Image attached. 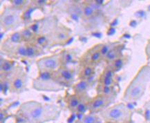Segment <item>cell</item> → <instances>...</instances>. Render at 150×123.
<instances>
[{"label":"cell","instance_id":"836d02e7","mask_svg":"<svg viewBox=\"0 0 150 123\" xmlns=\"http://www.w3.org/2000/svg\"><path fill=\"white\" fill-rule=\"evenodd\" d=\"M74 123H82V122L80 120H78V121H76V122H75Z\"/></svg>","mask_w":150,"mask_h":123},{"label":"cell","instance_id":"ba28073f","mask_svg":"<svg viewBox=\"0 0 150 123\" xmlns=\"http://www.w3.org/2000/svg\"><path fill=\"white\" fill-rule=\"evenodd\" d=\"M57 74H58L55 78L62 84V82L69 83L73 81L74 79V73L71 70L67 68H61L57 71Z\"/></svg>","mask_w":150,"mask_h":123},{"label":"cell","instance_id":"1f68e13d","mask_svg":"<svg viewBox=\"0 0 150 123\" xmlns=\"http://www.w3.org/2000/svg\"><path fill=\"white\" fill-rule=\"evenodd\" d=\"M45 41H46L45 38L44 37H40L38 38V42L40 44V45H42V44H44L45 42Z\"/></svg>","mask_w":150,"mask_h":123},{"label":"cell","instance_id":"5bb4252c","mask_svg":"<svg viewBox=\"0 0 150 123\" xmlns=\"http://www.w3.org/2000/svg\"><path fill=\"white\" fill-rule=\"evenodd\" d=\"M100 84L102 86H107V87H111L114 83V80L112 78H108L102 76L100 77Z\"/></svg>","mask_w":150,"mask_h":123},{"label":"cell","instance_id":"f546056e","mask_svg":"<svg viewBox=\"0 0 150 123\" xmlns=\"http://www.w3.org/2000/svg\"><path fill=\"white\" fill-rule=\"evenodd\" d=\"M102 76L105 77H108V78H113V76H114V74H113V71L112 69H107L105 70Z\"/></svg>","mask_w":150,"mask_h":123},{"label":"cell","instance_id":"9a60e30c","mask_svg":"<svg viewBox=\"0 0 150 123\" xmlns=\"http://www.w3.org/2000/svg\"><path fill=\"white\" fill-rule=\"evenodd\" d=\"M101 57L102 55L100 54V50H94L90 54V62L92 63H96L100 60Z\"/></svg>","mask_w":150,"mask_h":123},{"label":"cell","instance_id":"3957f363","mask_svg":"<svg viewBox=\"0 0 150 123\" xmlns=\"http://www.w3.org/2000/svg\"><path fill=\"white\" fill-rule=\"evenodd\" d=\"M33 87L40 91H59L64 89L62 84L52 75V72H40L33 82Z\"/></svg>","mask_w":150,"mask_h":123},{"label":"cell","instance_id":"4316f807","mask_svg":"<svg viewBox=\"0 0 150 123\" xmlns=\"http://www.w3.org/2000/svg\"><path fill=\"white\" fill-rule=\"evenodd\" d=\"M17 53L21 57H26V47L24 46H20L17 50Z\"/></svg>","mask_w":150,"mask_h":123},{"label":"cell","instance_id":"d6a6232c","mask_svg":"<svg viewBox=\"0 0 150 123\" xmlns=\"http://www.w3.org/2000/svg\"><path fill=\"white\" fill-rule=\"evenodd\" d=\"M5 118V116H4V113H3V112H1V122H2V120H3V119Z\"/></svg>","mask_w":150,"mask_h":123},{"label":"cell","instance_id":"277c9868","mask_svg":"<svg viewBox=\"0 0 150 123\" xmlns=\"http://www.w3.org/2000/svg\"><path fill=\"white\" fill-rule=\"evenodd\" d=\"M101 116L107 122L124 123L129 120L131 113L124 104L120 103L105 109Z\"/></svg>","mask_w":150,"mask_h":123},{"label":"cell","instance_id":"4dcf8cb0","mask_svg":"<svg viewBox=\"0 0 150 123\" xmlns=\"http://www.w3.org/2000/svg\"><path fill=\"white\" fill-rule=\"evenodd\" d=\"M146 53H147V56L150 57V40L148 42L147 48H146Z\"/></svg>","mask_w":150,"mask_h":123},{"label":"cell","instance_id":"d4e9b609","mask_svg":"<svg viewBox=\"0 0 150 123\" xmlns=\"http://www.w3.org/2000/svg\"><path fill=\"white\" fill-rule=\"evenodd\" d=\"M26 2L27 1H24V0H13V1H11V4L13 8L20 9V8L23 7V6Z\"/></svg>","mask_w":150,"mask_h":123},{"label":"cell","instance_id":"4fadbf2b","mask_svg":"<svg viewBox=\"0 0 150 123\" xmlns=\"http://www.w3.org/2000/svg\"><path fill=\"white\" fill-rule=\"evenodd\" d=\"M94 74V68L91 65H86L82 69V72L80 73V78L82 80H86L89 79L93 76Z\"/></svg>","mask_w":150,"mask_h":123},{"label":"cell","instance_id":"5b68a950","mask_svg":"<svg viewBox=\"0 0 150 123\" xmlns=\"http://www.w3.org/2000/svg\"><path fill=\"white\" fill-rule=\"evenodd\" d=\"M20 10L15 8H6L1 15V26L9 30L17 27L20 24Z\"/></svg>","mask_w":150,"mask_h":123},{"label":"cell","instance_id":"484cf974","mask_svg":"<svg viewBox=\"0 0 150 123\" xmlns=\"http://www.w3.org/2000/svg\"><path fill=\"white\" fill-rule=\"evenodd\" d=\"M85 102V100H82L81 102V103L80 104V105H79L78 109H77L76 110V112H78L79 113H84V111L86 110V109H88V105H89V103L86 104Z\"/></svg>","mask_w":150,"mask_h":123},{"label":"cell","instance_id":"e575fe53","mask_svg":"<svg viewBox=\"0 0 150 123\" xmlns=\"http://www.w3.org/2000/svg\"><path fill=\"white\" fill-rule=\"evenodd\" d=\"M107 123H113V122H108Z\"/></svg>","mask_w":150,"mask_h":123},{"label":"cell","instance_id":"9c48e42d","mask_svg":"<svg viewBox=\"0 0 150 123\" xmlns=\"http://www.w3.org/2000/svg\"><path fill=\"white\" fill-rule=\"evenodd\" d=\"M69 39V31L64 28H58L53 35V40L57 43H63Z\"/></svg>","mask_w":150,"mask_h":123},{"label":"cell","instance_id":"ac0fdd59","mask_svg":"<svg viewBox=\"0 0 150 123\" xmlns=\"http://www.w3.org/2000/svg\"><path fill=\"white\" fill-rule=\"evenodd\" d=\"M105 58L107 61L109 62H113L116 60V59L118 58V51L116 49H112L109 52L108 54L105 56Z\"/></svg>","mask_w":150,"mask_h":123},{"label":"cell","instance_id":"d6986e66","mask_svg":"<svg viewBox=\"0 0 150 123\" xmlns=\"http://www.w3.org/2000/svg\"><path fill=\"white\" fill-rule=\"evenodd\" d=\"M93 13L94 9L91 6H85L82 10V15L84 18H89L93 15Z\"/></svg>","mask_w":150,"mask_h":123},{"label":"cell","instance_id":"2e32d148","mask_svg":"<svg viewBox=\"0 0 150 123\" xmlns=\"http://www.w3.org/2000/svg\"><path fill=\"white\" fill-rule=\"evenodd\" d=\"M80 120L82 123H98V117L93 114H88Z\"/></svg>","mask_w":150,"mask_h":123},{"label":"cell","instance_id":"7c38bea8","mask_svg":"<svg viewBox=\"0 0 150 123\" xmlns=\"http://www.w3.org/2000/svg\"><path fill=\"white\" fill-rule=\"evenodd\" d=\"M89 87V82L86 80H81L74 86V91L77 95H84Z\"/></svg>","mask_w":150,"mask_h":123},{"label":"cell","instance_id":"7402d4cb","mask_svg":"<svg viewBox=\"0 0 150 123\" xmlns=\"http://www.w3.org/2000/svg\"><path fill=\"white\" fill-rule=\"evenodd\" d=\"M37 51H36L35 48L33 46H27L26 47V56L28 58H31L35 56Z\"/></svg>","mask_w":150,"mask_h":123},{"label":"cell","instance_id":"30bf717a","mask_svg":"<svg viewBox=\"0 0 150 123\" xmlns=\"http://www.w3.org/2000/svg\"><path fill=\"white\" fill-rule=\"evenodd\" d=\"M25 86V78L23 75L15 74L12 78L11 81V86L14 91H20L23 90Z\"/></svg>","mask_w":150,"mask_h":123},{"label":"cell","instance_id":"ffe728a7","mask_svg":"<svg viewBox=\"0 0 150 123\" xmlns=\"http://www.w3.org/2000/svg\"><path fill=\"white\" fill-rule=\"evenodd\" d=\"M21 35H22V40H25V41H28V40L31 39L33 33L32 31L30 29H28V28H25L22 30V31L20 32Z\"/></svg>","mask_w":150,"mask_h":123},{"label":"cell","instance_id":"83f0119b","mask_svg":"<svg viewBox=\"0 0 150 123\" xmlns=\"http://www.w3.org/2000/svg\"><path fill=\"white\" fill-rule=\"evenodd\" d=\"M101 92L103 95L109 96L111 95V92H112V89L111 87H107V86H102Z\"/></svg>","mask_w":150,"mask_h":123},{"label":"cell","instance_id":"cb8c5ba5","mask_svg":"<svg viewBox=\"0 0 150 123\" xmlns=\"http://www.w3.org/2000/svg\"><path fill=\"white\" fill-rule=\"evenodd\" d=\"M112 62V68L113 69H116V70L122 68L123 64H124V60L122 58H119V57Z\"/></svg>","mask_w":150,"mask_h":123},{"label":"cell","instance_id":"603a6c76","mask_svg":"<svg viewBox=\"0 0 150 123\" xmlns=\"http://www.w3.org/2000/svg\"><path fill=\"white\" fill-rule=\"evenodd\" d=\"M111 47L108 44H106V45H103L102 47L100 48V54L102 55V57H105L106 55L108 54V53L111 50Z\"/></svg>","mask_w":150,"mask_h":123},{"label":"cell","instance_id":"6da1fadb","mask_svg":"<svg viewBox=\"0 0 150 123\" xmlns=\"http://www.w3.org/2000/svg\"><path fill=\"white\" fill-rule=\"evenodd\" d=\"M21 115L33 123H45L55 120L59 116L56 107L51 105H42L35 101H30L21 105Z\"/></svg>","mask_w":150,"mask_h":123},{"label":"cell","instance_id":"8992f818","mask_svg":"<svg viewBox=\"0 0 150 123\" xmlns=\"http://www.w3.org/2000/svg\"><path fill=\"white\" fill-rule=\"evenodd\" d=\"M61 55L55 54L38 59L37 66L40 72H56L59 69Z\"/></svg>","mask_w":150,"mask_h":123},{"label":"cell","instance_id":"8fae6325","mask_svg":"<svg viewBox=\"0 0 150 123\" xmlns=\"http://www.w3.org/2000/svg\"><path fill=\"white\" fill-rule=\"evenodd\" d=\"M81 95H82L75 94L69 98L68 100H67V106H68L69 110L71 111H76L78 106L82 101Z\"/></svg>","mask_w":150,"mask_h":123},{"label":"cell","instance_id":"f1b7e54d","mask_svg":"<svg viewBox=\"0 0 150 123\" xmlns=\"http://www.w3.org/2000/svg\"><path fill=\"white\" fill-rule=\"evenodd\" d=\"M33 12V8H29L28 10L26 11L24 14L22 15V19L25 20H28L30 19V16H31V13Z\"/></svg>","mask_w":150,"mask_h":123},{"label":"cell","instance_id":"44dd1931","mask_svg":"<svg viewBox=\"0 0 150 123\" xmlns=\"http://www.w3.org/2000/svg\"><path fill=\"white\" fill-rule=\"evenodd\" d=\"M22 40H23L22 35H21L20 33H19V32H17V33H13L10 37V42H13V43H15V44L20 43V42H22Z\"/></svg>","mask_w":150,"mask_h":123},{"label":"cell","instance_id":"52a82bcc","mask_svg":"<svg viewBox=\"0 0 150 123\" xmlns=\"http://www.w3.org/2000/svg\"><path fill=\"white\" fill-rule=\"evenodd\" d=\"M111 102L110 96H106L103 95H98L93 98L89 102L88 109L91 113H97L104 111L106 107Z\"/></svg>","mask_w":150,"mask_h":123},{"label":"cell","instance_id":"7a4b0ae2","mask_svg":"<svg viewBox=\"0 0 150 123\" xmlns=\"http://www.w3.org/2000/svg\"><path fill=\"white\" fill-rule=\"evenodd\" d=\"M149 79L150 67H143L127 89L125 99L127 100H136L140 98L145 93Z\"/></svg>","mask_w":150,"mask_h":123},{"label":"cell","instance_id":"e0dca14e","mask_svg":"<svg viewBox=\"0 0 150 123\" xmlns=\"http://www.w3.org/2000/svg\"><path fill=\"white\" fill-rule=\"evenodd\" d=\"M13 68V64L9 60H4L1 64V71L4 73H8Z\"/></svg>","mask_w":150,"mask_h":123}]
</instances>
